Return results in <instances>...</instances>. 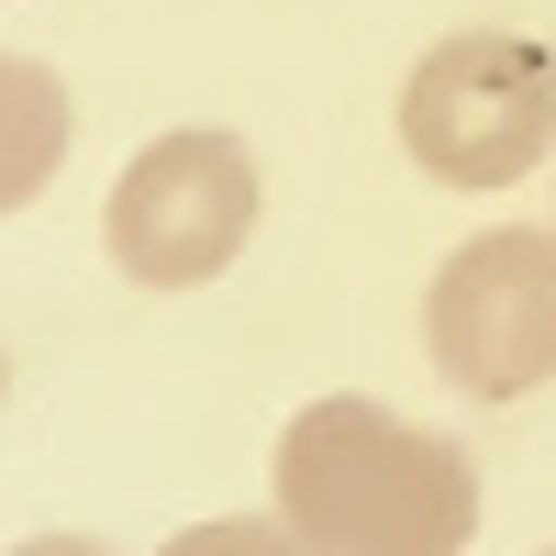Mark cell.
I'll use <instances>...</instances> for the list:
<instances>
[{"instance_id": "3957f363", "label": "cell", "mask_w": 556, "mask_h": 556, "mask_svg": "<svg viewBox=\"0 0 556 556\" xmlns=\"http://www.w3.org/2000/svg\"><path fill=\"white\" fill-rule=\"evenodd\" d=\"M256 235V156L235 134H201L178 123L156 134L146 156L112 178V212H101V245L123 278H146V290H201L245 256Z\"/></svg>"}, {"instance_id": "8992f818", "label": "cell", "mask_w": 556, "mask_h": 556, "mask_svg": "<svg viewBox=\"0 0 556 556\" xmlns=\"http://www.w3.org/2000/svg\"><path fill=\"white\" fill-rule=\"evenodd\" d=\"M156 556H312L290 523H256V513H223V523H190V534H167Z\"/></svg>"}, {"instance_id": "52a82bcc", "label": "cell", "mask_w": 556, "mask_h": 556, "mask_svg": "<svg viewBox=\"0 0 556 556\" xmlns=\"http://www.w3.org/2000/svg\"><path fill=\"white\" fill-rule=\"evenodd\" d=\"M12 556H101V545H89V534H23Z\"/></svg>"}, {"instance_id": "277c9868", "label": "cell", "mask_w": 556, "mask_h": 556, "mask_svg": "<svg viewBox=\"0 0 556 556\" xmlns=\"http://www.w3.org/2000/svg\"><path fill=\"white\" fill-rule=\"evenodd\" d=\"M434 367L468 401H523L556 379V223H501L456 245L424 301Z\"/></svg>"}, {"instance_id": "5b68a950", "label": "cell", "mask_w": 556, "mask_h": 556, "mask_svg": "<svg viewBox=\"0 0 556 556\" xmlns=\"http://www.w3.org/2000/svg\"><path fill=\"white\" fill-rule=\"evenodd\" d=\"M56 156H67V89L45 78L34 56H12V45H0V212L45 201Z\"/></svg>"}, {"instance_id": "6da1fadb", "label": "cell", "mask_w": 556, "mask_h": 556, "mask_svg": "<svg viewBox=\"0 0 556 556\" xmlns=\"http://www.w3.org/2000/svg\"><path fill=\"white\" fill-rule=\"evenodd\" d=\"M267 479H278V523L312 556H456L479 534V468L356 390L290 412Z\"/></svg>"}, {"instance_id": "ba28073f", "label": "cell", "mask_w": 556, "mask_h": 556, "mask_svg": "<svg viewBox=\"0 0 556 556\" xmlns=\"http://www.w3.org/2000/svg\"><path fill=\"white\" fill-rule=\"evenodd\" d=\"M0 390H12V367H0Z\"/></svg>"}, {"instance_id": "7a4b0ae2", "label": "cell", "mask_w": 556, "mask_h": 556, "mask_svg": "<svg viewBox=\"0 0 556 556\" xmlns=\"http://www.w3.org/2000/svg\"><path fill=\"white\" fill-rule=\"evenodd\" d=\"M401 146L445 190H513L556 146V56L523 34H445L401 89Z\"/></svg>"}]
</instances>
